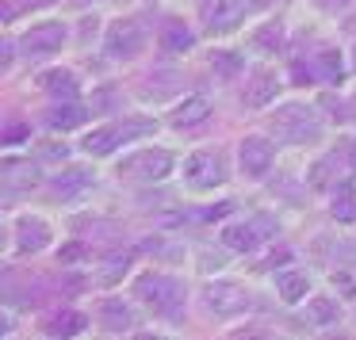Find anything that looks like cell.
I'll return each mask as SVG.
<instances>
[{
	"label": "cell",
	"mask_w": 356,
	"mask_h": 340,
	"mask_svg": "<svg viewBox=\"0 0 356 340\" xmlns=\"http://www.w3.org/2000/svg\"><path fill=\"white\" fill-rule=\"evenodd\" d=\"M134 294H138L142 306H149L157 317H169V321H177L180 314H184V283L172 275H165V271H149V275H142L138 283H134Z\"/></svg>",
	"instance_id": "6da1fadb"
},
{
	"label": "cell",
	"mask_w": 356,
	"mask_h": 340,
	"mask_svg": "<svg viewBox=\"0 0 356 340\" xmlns=\"http://www.w3.org/2000/svg\"><path fill=\"white\" fill-rule=\"evenodd\" d=\"M272 130L276 138H284L287 146H307V142H318L322 138V119H318L314 108L307 103H287L272 115Z\"/></svg>",
	"instance_id": "7a4b0ae2"
},
{
	"label": "cell",
	"mask_w": 356,
	"mask_h": 340,
	"mask_svg": "<svg viewBox=\"0 0 356 340\" xmlns=\"http://www.w3.org/2000/svg\"><path fill=\"white\" fill-rule=\"evenodd\" d=\"M154 134V123L149 119H131V123H108V126H96V130L85 134V149L96 157H108L119 142H131V138H146Z\"/></svg>",
	"instance_id": "3957f363"
},
{
	"label": "cell",
	"mask_w": 356,
	"mask_h": 340,
	"mask_svg": "<svg viewBox=\"0 0 356 340\" xmlns=\"http://www.w3.org/2000/svg\"><path fill=\"white\" fill-rule=\"evenodd\" d=\"M169 172H172V153L169 149H138V153H131V157L119 161V176L123 180L154 184V180H165Z\"/></svg>",
	"instance_id": "277c9868"
},
{
	"label": "cell",
	"mask_w": 356,
	"mask_h": 340,
	"mask_svg": "<svg viewBox=\"0 0 356 340\" xmlns=\"http://www.w3.org/2000/svg\"><path fill=\"white\" fill-rule=\"evenodd\" d=\"M222 180H226V161L215 149H200V153H192L184 161V184L195 187V192H211Z\"/></svg>",
	"instance_id": "5b68a950"
},
{
	"label": "cell",
	"mask_w": 356,
	"mask_h": 340,
	"mask_svg": "<svg viewBox=\"0 0 356 340\" xmlns=\"http://www.w3.org/2000/svg\"><path fill=\"white\" fill-rule=\"evenodd\" d=\"M261 0H203L200 4V16H203V27L215 35L222 31H234V27L245 19L249 8H257Z\"/></svg>",
	"instance_id": "8992f818"
},
{
	"label": "cell",
	"mask_w": 356,
	"mask_h": 340,
	"mask_svg": "<svg viewBox=\"0 0 356 340\" xmlns=\"http://www.w3.org/2000/svg\"><path fill=\"white\" fill-rule=\"evenodd\" d=\"M65 24H35V27H27L24 31V39H19V54L24 58H50V54H58L62 50V42H65Z\"/></svg>",
	"instance_id": "52a82bcc"
},
{
	"label": "cell",
	"mask_w": 356,
	"mask_h": 340,
	"mask_svg": "<svg viewBox=\"0 0 356 340\" xmlns=\"http://www.w3.org/2000/svg\"><path fill=\"white\" fill-rule=\"evenodd\" d=\"M142 42H146V35H142L138 19H115V24L108 27V35H104V50H108V58H115V62L134 58L142 50Z\"/></svg>",
	"instance_id": "ba28073f"
},
{
	"label": "cell",
	"mask_w": 356,
	"mask_h": 340,
	"mask_svg": "<svg viewBox=\"0 0 356 340\" xmlns=\"http://www.w3.org/2000/svg\"><path fill=\"white\" fill-rule=\"evenodd\" d=\"M203 302H207V309L218 314V317H238V314L249 309L253 298H249V291L238 287V283H211L207 294H203Z\"/></svg>",
	"instance_id": "9c48e42d"
},
{
	"label": "cell",
	"mask_w": 356,
	"mask_h": 340,
	"mask_svg": "<svg viewBox=\"0 0 356 340\" xmlns=\"http://www.w3.org/2000/svg\"><path fill=\"white\" fill-rule=\"evenodd\" d=\"M272 142H264V138H245L238 146V161H241V172H245L249 180H264L268 176V169H272Z\"/></svg>",
	"instance_id": "30bf717a"
},
{
	"label": "cell",
	"mask_w": 356,
	"mask_h": 340,
	"mask_svg": "<svg viewBox=\"0 0 356 340\" xmlns=\"http://www.w3.org/2000/svg\"><path fill=\"white\" fill-rule=\"evenodd\" d=\"M16 245H19V253H39V248H47L50 245V226L35 214H24L16 222Z\"/></svg>",
	"instance_id": "8fae6325"
},
{
	"label": "cell",
	"mask_w": 356,
	"mask_h": 340,
	"mask_svg": "<svg viewBox=\"0 0 356 340\" xmlns=\"http://www.w3.org/2000/svg\"><path fill=\"white\" fill-rule=\"evenodd\" d=\"M157 39H161V50H169V54H184V50L195 46V31L184 19H165Z\"/></svg>",
	"instance_id": "7c38bea8"
},
{
	"label": "cell",
	"mask_w": 356,
	"mask_h": 340,
	"mask_svg": "<svg viewBox=\"0 0 356 340\" xmlns=\"http://www.w3.org/2000/svg\"><path fill=\"white\" fill-rule=\"evenodd\" d=\"M96 314H100V325L108 332H131V325H134V314L123 298H104Z\"/></svg>",
	"instance_id": "4fadbf2b"
},
{
	"label": "cell",
	"mask_w": 356,
	"mask_h": 340,
	"mask_svg": "<svg viewBox=\"0 0 356 340\" xmlns=\"http://www.w3.org/2000/svg\"><path fill=\"white\" fill-rule=\"evenodd\" d=\"M257 241H261L257 222H230V226L222 230V245L230 248V253H253Z\"/></svg>",
	"instance_id": "5bb4252c"
},
{
	"label": "cell",
	"mask_w": 356,
	"mask_h": 340,
	"mask_svg": "<svg viewBox=\"0 0 356 340\" xmlns=\"http://www.w3.org/2000/svg\"><path fill=\"white\" fill-rule=\"evenodd\" d=\"M276 73H268V69H257L253 73V80H245V108H264V103L276 96Z\"/></svg>",
	"instance_id": "9a60e30c"
},
{
	"label": "cell",
	"mask_w": 356,
	"mask_h": 340,
	"mask_svg": "<svg viewBox=\"0 0 356 340\" xmlns=\"http://www.w3.org/2000/svg\"><path fill=\"white\" fill-rule=\"evenodd\" d=\"M207 115H211V103L203 100V96H192V100H184L172 111V126H177V130H188V126L207 123Z\"/></svg>",
	"instance_id": "2e32d148"
},
{
	"label": "cell",
	"mask_w": 356,
	"mask_h": 340,
	"mask_svg": "<svg viewBox=\"0 0 356 340\" xmlns=\"http://www.w3.org/2000/svg\"><path fill=\"white\" fill-rule=\"evenodd\" d=\"M276 294L295 306V302H302L310 294V279L302 275V271H280L276 275Z\"/></svg>",
	"instance_id": "e0dca14e"
},
{
	"label": "cell",
	"mask_w": 356,
	"mask_h": 340,
	"mask_svg": "<svg viewBox=\"0 0 356 340\" xmlns=\"http://www.w3.org/2000/svg\"><path fill=\"white\" fill-rule=\"evenodd\" d=\"M0 180L12 187H31V184H39V169L31 161H4L0 164Z\"/></svg>",
	"instance_id": "ac0fdd59"
},
{
	"label": "cell",
	"mask_w": 356,
	"mask_h": 340,
	"mask_svg": "<svg viewBox=\"0 0 356 340\" xmlns=\"http://www.w3.org/2000/svg\"><path fill=\"white\" fill-rule=\"evenodd\" d=\"M337 222H356V184H337L333 187V203H330Z\"/></svg>",
	"instance_id": "d6986e66"
},
{
	"label": "cell",
	"mask_w": 356,
	"mask_h": 340,
	"mask_svg": "<svg viewBox=\"0 0 356 340\" xmlns=\"http://www.w3.org/2000/svg\"><path fill=\"white\" fill-rule=\"evenodd\" d=\"M314 73H318V80H325V85H341L345 62H341L337 50H318L314 54Z\"/></svg>",
	"instance_id": "ffe728a7"
},
{
	"label": "cell",
	"mask_w": 356,
	"mask_h": 340,
	"mask_svg": "<svg viewBox=\"0 0 356 340\" xmlns=\"http://www.w3.org/2000/svg\"><path fill=\"white\" fill-rule=\"evenodd\" d=\"M249 42H253V50H261V54H276V50H284V27H280L276 19H268L264 27H257Z\"/></svg>",
	"instance_id": "44dd1931"
},
{
	"label": "cell",
	"mask_w": 356,
	"mask_h": 340,
	"mask_svg": "<svg viewBox=\"0 0 356 340\" xmlns=\"http://www.w3.org/2000/svg\"><path fill=\"white\" fill-rule=\"evenodd\" d=\"M42 88H47V92H54V96L73 100V96H77V77H73L70 69H54V73H47V77H42Z\"/></svg>",
	"instance_id": "7402d4cb"
},
{
	"label": "cell",
	"mask_w": 356,
	"mask_h": 340,
	"mask_svg": "<svg viewBox=\"0 0 356 340\" xmlns=\"http://www.w3.org/2000/svg\"><path fill=\"white\" fill-rule=\"evenodd\" d=\"M307 317H310V325H337V302L318 294V298L307 302Z\"/></svg>",
	"instance_id": "603a6c76"
},
{
	"label": "cell",
	"mask_w": 356,
	"mask_h": 340,
	"mask_svg": "<svg viewBox=\"0 0 356 340\" xmlns=\"http://www.w3.org/2000/svg\"><path fill=\"white\" fill-rule=\"evenodd\" d=\"M211 69H215V77L234 80L241 73V58L234 54V50H215V54H211Z\"/></svg>",
	"instance_id": "cb8c5ba5"
},
{
	"label": "cell",
	"mask_w": 356,
	"mask_h": 340,
	"mask_svg": "<svg viewBox=\"0 0 356 340\" xmlns=\"http://www.w3.org/2000/svg\"><path fill=\"white\" fill-rule=\"evenodd\" d=\"M77 123H85V111L77 108V103H58L54 111H50V126L54 130H70V126H77Z\"/></svg>",
	"instance_id": "d4e9b609"
},
{
	"label": "cell",
	"mask_w": 356,
	"mask_h": 340,
	"mask_svg": "<svg viewBox=\"0 0 356 340\" xmlns=\"http://www.w3.org/2000/svg\"><path fill=\"white\" fill-rule=\"evenodd\" d=\"M81 329H85V317H81V314L50 317V332H54V337H73V332H81Z\"/></svg>",
	"instance_id": "484cf974"
},
{
	"label": "cell",
	"mask_w": 356,
	"mask_h": 340,
	"mask_svg": "<svg viewBox=\"0 0 356 340\" xmlns=\"http://www.w3.org/2000/svg\"><path fill=\"white\" fill-rule=\"evenodd\" d=\"M81 187H88V172H81V169H70L65 176L54 180V192L58 195H73V192H81Z\"/></svg>",
	"instance_id": "4316f807"
},
{
	"label": "cell",
	"mask_w": 356,
	"mask_h": 340,
	"mask_svg": "<svg viewBox=\"0 0 356 340\" xmlns=\"http://www.w3.org/2000/svg\"><path fill=\"white\" fill-rule=\"evenodd\" d=\"M127 268H131V256H111L108 268L100 271V283H115L119 275H127Z\"/></svg>",
	"instance_id": "83f0119b"
},
{
	"label": "cell",
	"mask_w": 356,
	"mask_h": 340,
	"mask_svg": "<svg viewBox=\"0 0 356 340\" xmlns=\"http://www.w3.org/2000/svg\"><path fill=\"white\" fill-rule=\"evenodd\" d=\"M291 77H295V85H314V80H318V73H314V62H310V65L295 62V65H291Z\"/></svg>",
	"instance_id": "f1b7e54d"
},
{
	"label": "cell",
	"mask_w": 356,
	"mask_h": 340,
	"mask_svg": "<svg viewBox=\"0 0 356 340\" xmlns=\"http://www.w3.org/2000/svg\"><path fill=\"white\" fill-rule=\"evenodd\" d=\"M333 287H337V291H345L341 298H353V294H356V283L348 275H333Z\"/></svg>",
	"instance_id": "f546056e"
},
{
	"label": "cell",
	"mask_w": 356,
	"mask_h": 340,
	"mask_svg": "<svg viewBox=\"0 0 356 340\" xmlns=\"http://www.w3.org/2000/svg\"><path fill=\"white\" fill-rule=\"evenodd\" d=\"M19 138H27V130H24V126H12V130H4V134H0V142H4V146H16Z\"/></svg>",
	"instance_id": "4dcf8cb0"
},
{
	"label": "cell",
	"mask_w": 356,
	"mask_h": 340,
	"mask_svg": "<svg viewBox=\"0 0 356 340\" xmlns=\"http://www.w3.org/2000/svg\"><path fill=\"white\" fill-rule=\"evenodd\" d=\"M314 4H318L322 12H341V8H348L353 0H314Z\"/></svg>",
	"instance_id": "1f68e13d"
},
{
	"label": "cell",
	"mask_w": 356,
	"mask_h": 340,
	"mask_svg": "<svg viewBox=\"0 0 356 340\" xmlns=\"http://www.w3.org/2000/svg\"><path fill=\"white\" fill-rule=\"evenodd\" d=\"M8 65H12V42L0 39V69H8Z\"/></svg>",
	"instance_id": "d6a6232c"
},
{
	"label": "cell",
	"mask_w": 356,
	"mask_h": 340,
	"mask_svg": "<svg viewBox=\"0 0 356 340\" xmlns=\"http://www.w3.org/2000/svg\"><path fill=\"white\" fill-rule=\"evenodd\" d=\"M42 4H54V0H16V8H42Z\"/></svg>",
	"instance_id": "836d02e7"
},
{
	"label": "cell",
	"mask_w": 356,
	"mask_h": 340,
	"mask_svg": "<svg viewBox=\"0 0 356 340\" xmlns=\"http://www.w3.org/2000/svg\"><path fill=\"white\" fill-rule=\"evenodd\" d=\"M0 332H8V317H0Z\"/></svg>",
	"instance_id": "e575fe53"
},
{
	"label": "cell",
	"mask_w": 356,
	"mask_h": 340,
	"mask_svg": "<svg viewBox=\"0 0 356 340\" xmlns=\"http://www.w3.org/2000/svg\"><path fill=\"white\" fill-rule=\"evenodd\" d=\"M348 111H353V119H356V96H353V103H348Z\"/></svg>",
	"instance_id": "d590c367"
}]
</instances>
